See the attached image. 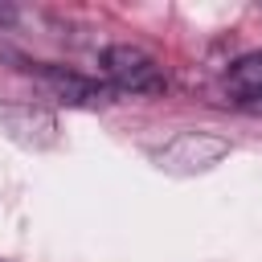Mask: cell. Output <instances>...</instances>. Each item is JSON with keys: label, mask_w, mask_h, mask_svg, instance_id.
I'll return each instance as SVG.
<instances>
[{"label": "cell", "mask_w": 262, "mask_h": 262, "mask_svg": "<svg viewBox=\"0 0 262 262\" xmlns=\"http://www.w3.org/2000/svg\"><path fill=\"white\" fill-rule=\"evenodd\" d=\"M225 151H229V143H225L221 135L180 131L176 139H168V143L156 151V160H160V168H168V172H205V168H213Z\"/></svg>", "instance_id": "obj_2"}, {"label": "cell", "mask_w": 262, "mask_h": 262, "mask_svg": "<svg viewBox=\"0 0 262 262\" xmlns=\"http://www.w3.org/2000/svg\"><path fill=\"white\" fill-rule=\"evenodd\" d=\"M16 20V8L12 4H0V25H12Z\"/></svg>", "instance_id": "obj_6"}, {"label": "cell", "mask_w": 262, "mask_h": 262, "mask_svg": "<svg viewBox=\"0 0 262 262\" xmlns=\"http://www.w3.org/2000/svg\"><path fill=\"white\" fill-rule=\"evenodd\" d=\"M102 70H106L111 86H119L127 94H160L164 90V70L139 45H111L102 53Z\"/></svg>", "instance_id": "obj_1"}, {"label": "cell", "mask_w": 262, "mask_h": 262, "mask_svg": "<svg viewBox=\"0 0 262 262\" xmlns=\"http://www.w3.org/2000/svg\"><path fill=\"white\" fill-rule=\"evenodd\" d=\"M37 82H41V90H45L49 98H57V102H66V106H98V102L111 98V90H106L102 82H94V78H86V74H74V70H66V66H45V70H37Z\"/></svg>", "instance_id": "obj_4"}, {"label": "cell", "mask_w": 262, "mask_h": 262, "mask_svg": "<svg viewBox=\"0 0 262 262\" xmlns=\"http://www.w3.org/2000/svg\"><path fill=\"white\" fill-rule=\"evenodd\" d=\"M225 86L233 98L242 102H262V53H242L229 74H225Z\"/></svg>", "instance_id": "obj_5"}, {"label": "cell", "mask_w": 262, "mask_h": 262, "mask_svg": "<svg viewBox=\"0 0 262 262\" xmlns=\"http://www.w3.org/2000/svg\"><path fill=\"white\" fill-rule=\"evenodd\" d=\"M0 131L25 147H49L57 143V119L45 106L33 102H0Z\"/></svg>", "instance_id": "obj_3"}]
</instances>
